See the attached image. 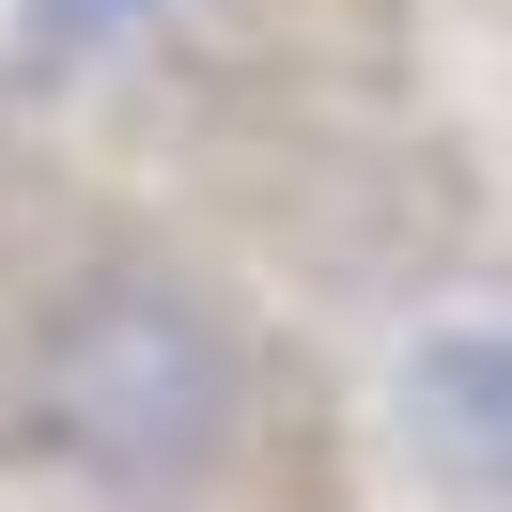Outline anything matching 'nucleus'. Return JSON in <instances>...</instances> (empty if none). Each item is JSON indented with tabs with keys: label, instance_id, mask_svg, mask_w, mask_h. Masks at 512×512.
I'll return each instance as SVG.
<instances>
[{
	"label": "nucleus",
	"instance_id": "3",
	"mask_svg": "<svg viewBox=\"0 0 512 512\" xmlns=\"http://www.w3.org/2000/svg\"><path fill=\"white\" fill-rule=\"evenodd\" d=\"M171 0H16V47L32 63H94V47H125V32H156Z\"/></svg>",
	"mask_w": 512,
	"mask_h": 512
},
{
	"label": "nucleus",
	"instance_id": "1",
	"mask_svg": "<svg viewBox=\"0 0 512 512\" xmlns=\"http://www.w3.org/2000/svg\"><path fill=\"white\" fill-rule=\"evenodd\" d=\"M32 419L109 497H187L233 450V326L156 264H109L32 326Z\"/></svg>",
	"mask_w": 512,
	"mask_h": 512
},
{
	"label": "nucleus",
	"instance_id": "2",
	"mask_svg": "<svg viewBox=\"0 0 512 512\" xmlns=\"http://www.w3.org/2000/svg\"><path fill=\"white\" fill-rule=\"evenodd\" d=\"M404 450L435 481H497V450H512V357H497V326H435V342L404 357Z\"/></svg>",
	"mask_w": 512,
	"mask_h": 512
}]
</instances>
